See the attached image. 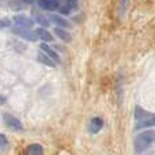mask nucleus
Returning <instances> with one entry per match:
<instances>
[{
	"label": "nucleus",
	"instance_id": "1",
	"mask_svg": "<svg viewBox=\"0 0 155 155\" xmlns=\"http://www.w3.org/2000/svg\"><path fill=\"white\" fill-rule=\"evenodd\" d=\"M155 143V131H146L135 139V153H143Z\"/></svg>",
	"mask_w": 155,
	"mask_h": 155
},
{
	"label": "nucleus",
	"instance_id": "2",
	"mask_svg": "<svg viewBox=\"0 0 155 155\" xmlns=\"http://www.w3.org/2000/svg\"><path fill=\"white\" fill-rule=\"evenodd\" d=\"M12 33L14 34H16L18 37H21V38H25V40H27V41H31V42H34V41L38 40L35 31H31L30 27L18 26V25H16V26L12 27Z\"/></svg>",
	"mask_w": 155,
	"mask_h": 155
},
{
	"label": "nucleus",
	"instance_id": "3",
	"mask_svg": "<svg viewBox=\"0 0 155 155\" xmlns=\"http://www.w3.org/2000/svg\"><path fill=\"white\" fill-rule=\"evenodd\" d=\"M3 120H4L5 125L10 129H12V131H23V125H22L21 120H18L10 113H3Z\"/></svg>",
	"mask_w": 155,
	"mask_h": 155
},
{
	"label": "nucleus",
	"instance_id": "4",
	"mask_svg": "<svg viewBox=\"0 0 155 155\" xmlns=\"http://www.w3.org/2000/svg\"><path fill=\"white\" fill-rule=\"evenodd\" d=\"M60 3L57 0H38V5H40L42 10L46 11H54L59 8Z\"/></svg>",
	"mask_w": 155,
	"mask_h": 155
},
{
	"label": "nucleus",
	"instance_id": "5",
	"mask_svg": "<svg viewBox=\"0 0 155 155\" xmlns=\"http://www.w3.org/2000/svg\"><path fill=\"white\" fill-rule=\"evenodd\" d=\"M154 125H155V114H148L147 117L137 121L136 128L142 129V128H148V127H154Z\"/></svg>",
	"mask_w": 155,
	"mask_h": 155
},
{
	"label": "nucleus",
	"instance_id": "6",
	"mask_svg": "<svg viewBox=\"0 0 155 155\" xmlns=\"http://www.w3.org/2000/svg\"><path fill=\"white\" fill-rule=\"evenodd\" d=\"M102 127H104V121H102L101 117H94L91 118L90 124H88V131L91 132V134H97V132H99L102 129Z\"/></svg>",
	"mask_w": 155,
	"mask_h": 155
},
{
	"label": "nucleus",
	"instance_id": "7",
	"mask_svg": "<svg viewBox=\"0 0 155 155\" xmlns=\"http://www.w3.org/2000/svg\"><path fill=\"white\" fill-rule=\"evenodd\" d=\"M40 48H41V51H42L45 54H48V56L51 57V59L53 60L56 64H59V63H60V56L51 48V46H48L45 42H44V44H41V45H40Z\"/></svg>",
	"mask_w": 155,
	"mask_h": 155
},
{
	"label": "nucleus",
	"instance_id": "8",
	"mask_svg": "<svg viewBox=\"0 0 155 155\" xmlns=\"http://www.w3.org/2000/svg\"><path fill=\"white\" fill-rule=\"evenodd\" d=\"M14 23L18 25V26H25L31 29L33 25H34V21H31L30 18H26L25 15H16L14 16Z\"/></svg>",
	"mask_w": 155,
	"mask_h": 155
},
{
	"label": "nucleus",
	"instance_id": "9",
	"mask_svg": "<svg viewBox=\"0 0 155 155\" xmlns=\"http://www.w3.org/2000/svg\"><path fill=\"white\" fill-rule=\"evenodd\" d=\"M35 34H37L38 38H41V40L45 41V42L53 41V37H52V34H51V33H49L46 29H44V27H40V29L35 30Z\"/></svg>",
	"mask_w": 155,
	"mask_h": 155
},
{
	"label": "nucleus",
	"instance_id": "10",
	"mask_svg": "<svg viewBox=\"0 0 155 155\" xmlns=\"http://www.w3.org/2000/svg\"><path fill=\"white\" fill-rule=\"evenodd\" d=\"M54 34H56L61 41H65V42H70L71 41V34L64 29V27H56V29H54Z\"/></svg>",
	"mask_w": 155,
	"mask_h": 155
},
{
	"label": "nucleus",
	"instance_id": "11",
	"mask_svg": "<svg viewBox=\"0 0 155 155\" xmlns=\"http://www.w3.org/2000/svg\"><path fill=\"white\" fill-rule=\"evenodd\" d=\"M49 22H52V23H54V25H57V26H61V27H68L70 26V23H68L67 21H65L64 18H61L60 15H49Z\"/></svg>",
	"mask_w": 155,
	"mask_h": 155
},
{
	"label": "nucleus",
	"instance_id": "12",
	"mask_svg": "<svg viewBox=\"0 0 155 155\" xmlns=\"http://www.w3.org/2000/svg\"><path fill=\"white\" fill-rule=\"evenodd\" d=\"M37 59H38V61H40V63H42V64L48 65V67H52V68L56 67V63H54L53 60H52L51 57H49L48 54H45V53H38Z\"/></svg>",
	"mask_w": 155,
	"mask_h": 155
},
{
	"label": "nucleus",
	"instance_id": "13",
	"mask_svg": "<svg viewBox=\"0 0 155 155\" xmlns=\"http://www.w3.org/2000/svg\"><path fill=\"white\" fill-rule=\"evenodd\" d=\"M27 153L31 154V155H40L44 153V148L41 144H38V143H34V144H30L29 148H27Z\"/></svg>",
	"mask_w": 155,
	"mask_h": 155
},
{
	"label": "nucleus",
	"instance_id": "14",
	"mask_svg": "<svg viewBox=\"0 0 155 155\" xmlns=\"http://www.w3.org/2000/svg\"><path fill=\"white\" fill-rule=\"evenodd\" d=\"M35 19H37V22L41 25V26H45V27L49 26V23H51V22H49V19H46L45 16L41 15V14H38V15L35 16Z\"/></svg>",
	"mask_w": 155,
	"mask_h": 155
},
{
	"label": "nucleus",
	"instance_id": "15",
	"mask_svg": "<svg viewBox=\"0 0 155 155\" xmlns=\"http://www.w3.org/2000/svg\"><path fill=\"white\" fill-rule=\"evenodd\" d=\"M65 4L68 5V8H70V10H76V8H78V0H67V2H65Z\"/></svg>",
	"mask_w": 155,
	"mask_h": 155
},
{
	"label": "nucleus",
	"instance_id": "16",
	"mask_svg": "<svg viewBox=\"0 0 155 155\" xmlns=\"http://www.w3.org/2000/svg\"><path fill=\"white\" fill-rule=\"evenodd\" d=\"M8 26H11L10 19H7V18L0 19V29H4V27H8Z\"/></svg>",
	"mask_w": 155,
	"mask_h": 155
},
{
	"label": "nucleus",
	"instance_id": "17",
	"mask_svg": "<svg viewBox=\"0 0 155 155\" xmlns=\"http://www.w3.org/2000/svg\"><path fill=\"white\" fill-rule=\"evenodd\" d=\"M57 10H59L60 12L63 14V15H67V14H70V12H71V10H70V8H68V5H67V4L61 5V7H60V5H59V8H57Z\"/></svg>",
	"mask_w": 155,
	"mask_h": 155
},
{
	"label": "nucleus",
	"instance_id": "18",
	"mask_svg": "<svg viewBox=\"0 0 155 155\" xmlns=\"http://www.w3.org/2000/svg\"><path fill=\"white\" fill-rule=\"evenodd\" d=\"M5 146H8V140H7V137H5V135H3V134H0V147H5Z\"/></svg>",
	"mask_w": 155,
	"mask_h": 155
},
{
	"label": "nucleus",
	"instance_id": "19",
	"mask_svg": "<svg viewBox=\"0 0 155 155\" xmlns=\"http://www.w3.org/2000/svg\"><path fill=\"white\" fill-rule=\"evenodd\" d=\"M5 101H7V99H5V97L0 95V105H4V104H5Z\"/></svg>",
	"mask_w": 155,
	"mask_h": 155
},
{
	"label": "nucleus",
	"instance_id": "20",
	"mask_svg": "<svg viewBox=\"0 0 155 155\" xmlns=\"http://www.w3.org/2000/svg\"><path fill=\"white\" fill-rule=\"evenodd\" d=\"M25 2H29V3H31V2H34V0H25Z\"/></svg>",
	"mask_w": 155,
	"mask_h": 155
}]
</instances>
